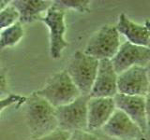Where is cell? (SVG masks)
<instances>
[{"mask_svg": "<svg viewBox=\"0 0 150 140\" xmlns=\"http://www.w3.org/2000/svg\"><path fill=\"white\" fill-rule=\"evenodd\" d=\"M9 3H11L9 0H0V10H1L2 8H4L5 7H7Z\"/></svg>", "mask_w": 150, "mask_h": 140, "instance_id": "23", "label": "cell"}, {"mask_svg": "<svg viewBox=\"0 0 150 140\" xmlns=\"http://www.w3.org/2000/svg\"><path fill=\"white\" fill-rule=\"evenodd\" d=\"M25 36L23 24L17 22L0 33V50L17 45Z\"/></svg>", "mask_w": 150, "mask_h": 140, "instance_id": "15", "label": "cell"}, {"mask_svg": "<svg viewBox=\"0 0 150 140\" xmlns=\"http://www.w3.org/2000/svg\"><path fill=\"white\" fill-rule=\"evenodd\" d=\"M0 67H1V66H0Z\"/></svg>", "mask_w": 150, "mask_h": 140, "instance_id": "26", "label": "cell"}, {"mask_svg": "<svg viewBox=\"0 0 150 140\" xmlns=\"http://www.w3.org/2000/svg\"><path fill=\"white\" fill-rule=\"evenodd\" d=\"M116 29L119 34L123 35L129 42L134 45L147 47L150 39V22L146 21L144 24H138L122 13L118 17Z\"/></svg>", "mask_w": 150, "mask_h": 140, "instance_id": "13", "label": "cell"}, {"mask_svg": "<svg viewBox=\"0 0 150 140\" xmlns=\"http://www.w3.org/2000/svg\"><path fill=\"white\" fill-rule=\"evenodd\" d=\"M55 5L64 8L65 10L70 8L78 12H89L90 11L91 1L89 0H57L54 1Z\"/></svg>", "mask_w": 150, "mask_h": 140, "instance_id": "17", "label": "cell"}, {"mask_svg": "<svg viewBox=\"0 0 150 140\" xmlns=\"http://www.w3.org/2000/svg\"><path fill=\"white\" fill-rule=\"evenodd\" d=\"M19 20H20L19 12L15 7L11 5V1L7 7L0 10V33L19 22Z\"/></svg>", "mask_w": 150, "mask_h": 140, "instance_id": "16", "label": "cell"}, {"mask_svg": "<svg viewBox=\"0 0 150 140\" xmlns=\"http://www.w3.org/2000/svg\"><path fill=\"white\" fill-rule=\"evenodd\" d=\"M36 92L55 108L68 105L82 95L67 70L54 74L49 78L44 87Z\"/></svg>", "mask_w": 150, "mask_h": 140, "instance_id": "2", "label": "cell"}, {"mask_svg": "<svg viewBox=\"0 0 150 140\" xmlns=\"http://www.w3.org/2000/svg\"><path fill=\"white\" fill-rule=\"evenodd\" d=\"M69 140H100V138L87 130H78L70 133Z\"/></svg>", "mask_w": 150, "mask_h": 140, "instance_id": "20", "label": "cell"}, {"mask_svg": "<svg viewBox=\"0 0 150 140\" xmlns=\"http://www.w3.org/2000/svg\"><path fill=\"white\" fill-rule=\"evenodd\" d=\"M147 47L150 49V39H149V43H148V46H147Z\"/></svg>", "mask_w": 150, "mask_h": 140, "instance_id": "25", "label": "cell"}, {"mask_svg": "<svg viewBox=\"0 0 150 140\" xmlns=\"http://www.w3.org/2000/svg\"><path fill=\"white\" fill-rule=\"evenodd\" d=\"M101 130L108 136L117 139H141L144 136V134L138 127V125L128 115L119 109L115 111Z\"/></svg>", "mask_w": 150, "mask_h": 140, "instance_id": "9", "label": "cell"}, {"mask_svg": "<svg viewBox=\"0 0 150 140\" xmlns=\"http://www.w3.org/2000/svg\"><path fill=\"white\" fill-rule=\"evenodd\" d=\"M70 133L67 131H63L61 129H56L54 132L41 136L39 138H30L28 140H69Z\"/></svg>", "mask_w": 150, "mask_h": 140, "instance_id": "19", "label": "cell"}, {"mask_svg": "<svg viewBox=\"0 0 150 140\" xmlns=\"http://www.w3.org/2000/svg\"><path fill=\"white\" fill-rule=\"evenodd\" d=\"M54 1L48 0H14L11 5L15 7L20 15L19 22L23 23H29L45 15L48 9L53 6Z\"/></svg>", "mask_w": 150, "mask_h": 140, "instance_id": "14", "label": "cell"}, {"mask_svg": "<svg viewBox=\"0 0 150 140\" xmlns=\"http://www.w3.org/2000/svg\"><path fill=\"white\" fill-rule=\"evenodd\" d=\"M115 110L114 98L90 97L87 104V131L102 129Z\"/></svg>", "mask_w": 150, "mask_h": 140, "instance_id": "12", "label": "cell"}, {"mask_svg": "<svg viewBox=\"0 0 150 140\" xmlns=\"http://www.w3.org/2000/svg\"><path fill=\"white\" fill-rule=\"evenodd\" d=\"M25 123L31 138H39L58 129L55 107L36 92L25 103Z\"/></svg>", "mask_w": 150, "mask_h": 140, "instance_id": "1", "label": "cell"}, {"mask_svg": "<svg viewBox=\"0 0 150 140\" xmlns=\"http://www.w3.org/2000/svg\"><path fill=\"white\" fill-rule=\"evenodd\" d=\"M118 93L126 95L146 96L149 93V80L146 68L142 66H133L117 78Z\"/></svg>", "mask_w": 150, "mask_h": 140, "instance_id": "8", "label": "cell"}, {"mask_svg": "<svg viewBox=\"0 0 150 140\" xmlns=\"http://www.w3.org/2000/svg\"><path fill=\"white\" fill-rule=\"evenodd\" d=\"M9 93V87L7 78V73L4 68L0 67V99L8 96Z\"/></svg>", "mask_w": 150, "mask_h": 140, "instance_id": "21", "label": "cell"}, {"mask_svg": "<svg viewBox=\"0 0 150 140\" xmlns=\"http://www.w3.org/2000/svg\"><path fill=\"white\" fill-rule=\"evenodd\" d=\"M146 72H147V77H148V80H149V93H150V63L146 65Z\"/></svg>", "mask_w": 150, "mask_h": 140, "instance_id": "24", "label": "cell"}, {"mask_svg": "<svg viewBox=\"0 0 150 140\" xmlns=\"http://www.w3.org/2000/svg\"><path fill=\"white\" fill-rule=\"evenodd\" d=\"M89 98V95H81L68 105L56 107L55 114L59 129L69 133L78 130H87Z\"/></svg>", "mask_w": 150, "mask_h": 140, "instance_id": "6", "label": "cell"}, {"mask_svg": "<svg viewBox=\"0 0 150 140\" xmlns=\"http://www.w3.org/2000/svg\"><path fill=\"white\" fill-rule=\"evenodd\" d=\"M117 78L118 75L115 72L111 60L100 61L98 74L89 96L114 98L118 93Z\"/></svg>", "mask_w": 150, "mask_h": 140, "instance_id": "11", "label": "cell"}, {"mask_svg": "<svg viewBox=\"0 0 150 140\" xmlns=\"http://www.w3.org/2000/svg\"><path fill=\"white\" fill-rule=\"evenodd\" d=\"M120 46V34L116 26L105 24L89 38L83 52L98 61L112 60Z\"/></svg>", "mask_w": 150, "mask_h": 140, "instance_id": "4", "label": "cell"}, {"mask_svg": "<svg viewBox=\"0 0 150 140\" xmlns=\"http://www.w3.org/2000/svg\"><path fill=\"white\" fill-rule=\"evenodd\" d=\"M26 99H27L26 96L15 94V93H11L8 96L2 98V99H0V114H1V112L4 109H6L13 105H16L17 107L25 105Z\"/></svg>", "mask_w": 150, "mask_h": 140, "instance_id": "18", "label": "cell"}, {"mask_svg": "<svg viewBox=\"0 0 150 140\" xmlns=\"http://www.w3.org/2000/svg\"><path fill=\"white\" fill-rule=\"evenodd\" d=\"M111 61L117 75L133 66L146 67L150 63V49L126 41Z\"/></svg>", "mask_w": 150, "mask_h": 140, "instance_id": "7", "label": "cell"}, {"mask_svg": "<svg viewBox=\"0 0 150 140\" xmlns=\"http://www.w3.org/2000/svg\"><path fill=\"white\" fill-rule=\"evenodd\" d=\"M65 13L66 10L64 8L53 3V6L48 9L45 15L40 19V21L49 29L50 55L55 60L61 58L64 50L69 46V43L65 39Z\"/></svg>", "mask_w": 150, "mask_h": 140, "instance_id": "5", "label": "cell"}, {"mask_svg": "<svg viewBox=\"0 0 150 140\" xmlns=\"http://www.w3.org/2000/svg\"><path fill=\"white\" fill-rule=\"evenodd\" d=\"M116 109L128 115L144 134H147L146 100L144 96L126 95L117 93L114 97Z\"/></svg>", "mask_w": 150, "mask_h": 140, "instance_id": "10", "label": "cell"}, {"mask_svg": "<svg viewBox=\"0 0 150 140\" xmlns=\"http://www.w3.org/2000/svg\"><path fill=\"white\" fill-rule=\"evenodd\" d=\"M100 61L86 54L83 51L74 52L67 67L70 78L82 95H90L98 74Z\"/></svg>", "mask_w": 150, "mask_h": 140, "instance_id": "3", "label": "cell"}, {"mask_svg": "<svg viewBox=\"0 0 150 140\" xmlns=\"http://www.w3.org/2000/svg\"><path fill=\"white\" fill-rule=\"evenodd\" d=\"M146 100V118H147V134L150 137V93L145 96Z\"/></svg>", "mask_w": 150, "mask_h": 140, "instance_id": "22", "label": "cell"}]
</instances>
